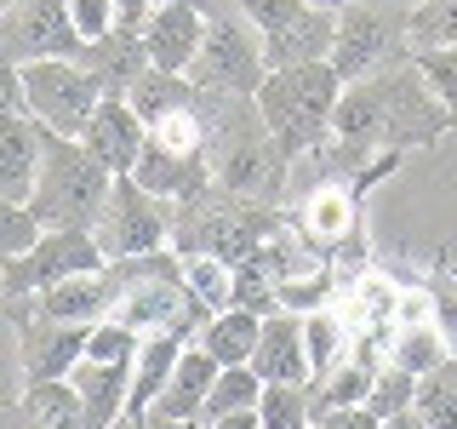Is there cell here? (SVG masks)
Returning <instances> with one entry per match:
<instances>
[{
	"instance_id": "cell-1",
	"label": "cell",
	"mask_w": 457,
	"mask_h": 429,
	"mask_svg": "<svg viewBox=\"0 0 457 429\" xmlns=\"http://www.w3.org/2000/svg\"><path fill=\"white\" fill-rule=\"evenodd\" d=\"M452 109L428 92L418 57L406 63H389L366 80H349L337 97V114H332V138L349 143L361 155H383V149H435L440 138L452 132Z\"/></svg>"
},
{
	"instance_id": "cell-2",
	"label": "cell",
	"mask_w": 457,
	"mask_h": 429,
	"mask_svg": "<svg viewBox=\"0 0 457 429\" xmlns=\"http://www.w3.org/2000/svg\"><path fill=\"white\" fill-rule=\"evenodd\" d=\"M200 121H206V166L212 183L240 200H263V206H280L286 189V161L280 138L269 132L257 97H218V92H200Z\"/></svg>"
},
{
	"instance_id": "cell-3",
	"label": "cell",
	"mask_w": 457,
	"mask_h": 429,
	"mask_svg": "<svg viewBox=\"0 0 457 429\" xmlns=\"http://www.w3.org/2000/svg\"><path fill=\"white\" fill-rule=\"evenodd\" d=\"M109 195H114V172L80 138L40 126V183L35 200H29L40 229H97L109 212Z\"/></svg>"
},
{
	"instance_id": "cell-4",
	"label": "cell",
	"mask_w": 457,
	"mask_h": 429,
	"mask_svg": "<svg viewBox=\"0 0 457 429\" xmlns=\"http://www.w3.org/2000/svg\"><path fill=\"white\" fill-rule=\"evenodd\" d=\"M292 223L280 206H263V200H240L212 183L200 200H183L171 206V252L189 257V252H212L228 257V264H246L252 252H263L280 229Z\"/></svg>"
},
{
	"instance_id": "cell-5",
	"label": "cell",
	"mask_w": 457,
	"mask_h": 429,
	"mask_svg": "<svg viewBox=\"0 0 457 429\" xmlns=\"http://www.w3.org/2000/svg\"><path fill=\"white\" fill-rule=\"evenodd\" d=\"M343 97V75L326 63H297V69H269L257 86V109H263L269 132L280 138L286 161H309L326 138H332V114Z\"/></svg>"
},
{
	"instance_id": "cell-6",
	"label": "cell",
	"mask_w": 457,
	"mask_h": 429,
	"mask_svg": "<svg viewBox=\"0 0 457 429\" xmlns=\"http://www.w3.org/2000/svg\"><path fill=\"white\" fill-rule=\"evenodd\" d=\"M263 75H269L263 35L240 12V0H212L206 6V40H200V52L189 63V80L200 92H218V97H257Z\"/></svg>"
},
{
	"instance_id": "cell-7",
	"label": "cell",
	"mask_w": 457,
	"mask_h": 429,
	"mask_svg": "<svg viewBox=\"0 0 457 429\" xmlns=\"http://www.w3.org/2000/svg\"><path fill=\"white\" fill-rule=\"evenodd\" d=\"M240 12L263 35L269 69L326 63L337 46V6H314V0H240Z\"/></svg>"
},
{
	"instance_id": "cell-8",
	"label": "cell",
	"mask_w": 457,
	"mask_h": 429,
	"mask_svg": "<svg viewBox=\"0 0 457 429\" xmlns=\"http://www.w3.org/2000/svg\"><path fill=\"white\" fill-rule=\"evenodd\" d=\"M104 240H97V229H40V240L18 257H6L0 264V298L6 304H29V298H40L46 286L69 281V275H92V269H104Z\"/></svg>"
},
{
	"instance_id": "cell-9",
	"label": "cell",
	"mask_w": 457,
	"mask_h": 429,
	"mask_svg": "<svg viewBox=\"0 0 457 429\" xmlns=\"http://www.w3.org/2000/svg\"><path fill=\"white\" fill-rule=\"evenodd\" d=\"M23 97L40 126H52L63 138H80L92 109L104 104V86L75 57H35V63H23Z\"/></svg>"
},
{
	"instance_id": "cell-10",
	"label": "cell",
	"mask_w": 457,
	"mask_h": 429,
	"mask_svg": "<svg viewBox=\"0 0 457 429\" xmlns=\"http://www.w3.org/2000/svg\"><path fill=\"white\" fill-rule=\"evenodd\" d=\"M411 57V35L406 18H395L389 6H371V0H349L337 12V46H332V69L349 80H366L389 63H406Z\"/></svg>"
},
{
	"instance_id": "cell-11",
	"label": "cell",
	"mask_w": 457,
	"mask_h": 429,
	"mask_svg": "<svg viewBox=\"0 0 457 429\" xmlns=\"http://www.w3.org/2000/svg\"><path fill=\"white\" fill-rule=\"evenodd\" d=\"M97 240H104V257H149L171 247V200L149 195L143 183L126 172L114 178L109 212L97 223Z\"/></svg>"
},
{
	"instance_id": "cell-12",
	"label": "cell",
	"mask_w": 457,
	"mask_h": 429,
	"mask_svg": "<svg viewBox=\"0 0 457 429\" xmlns=\"http://www.w3.org/2000/svg\"><path fill=\"white\" fill-rule=\"evenodd\" d=\"M0 52L35 63V57H86V40L75 18H69V0H12L0 12Z\"/></svg>"
},
{
	"instance_id": "cell-13",
	"label": "cell",
	"mask_w": 457,
	"mask_h": 429,
	"mask_svg": "<svg viewBox=\"0 0 457 429\" xmlns=\"http://www.w3.org/2000/svg\"><path fill=\"white\" fill-rule=\"evenodd\" d=\"M6 315H12V326H18V378H23V390L57 383L86 361V332H92V326L46 321V315H35L23 304H6Z\"/></svg>"
},
{
	"instance_id": "cell-14",
	"label": "cell",
	"mask_w": 457,
	"mask_h": 429,
	"mask_svg": "<svg viewBox=\"0 0 457 429\" xmlns=\"http://www.w3.org/2000/svg\"><path fill=\"white\" fill-rule=\"evenodd\" d=\"M361 200L366 195L354 189V183L326 178V183H314V189L303 195V206L292 212V223L320 257H332L337 247H349V240L361 235Z\"/></svg>"
},
{
	"instance_id": "cell-15",
	"label": "cell",
	"mask_w": 457,
	"mask_h": 429,
	"mask_svg": "<svg viewBox=\"0 0 457 429\" xmlns=\"http://www.w3.org/2000/svg\"><path fill=\"white\" fill-rule=\"evenodd\" d=\"M200 40H206V0H161L154 18L143 23V52H149L154 69L189 75Z\"/></svg>"
},
{
	"instance_id": "cell-16",
	"label": "cell",
	"mask_w": 457,
	"mask_h": 429,
	"mask_svg": "<svg viewBox=\"0 0 457 429\" xmlns=\"http://www.w3.org/2000/svg\"><path fill=\"white\" fill-rule=\"evenodd\" d=\"M80 143L114 172V178H126V172L137 166L143 143H149V126H143V114L126 104V97H104V104L92 109V121H86Z\"/></svg>"
},
{
	"instance_id": "cell-17",
	"label": "cell",
	"mask_w": 457,
	"mask_h": 429,
	"mask_svg": "<svg viewBox=\"0 0 457 429\" xmlns=\"http://www.w3.org/2000/svg\"><path fill=\"white\" fill-rule=\"evenodd\" d=\"M252 372H257L263 383H314L309 343H303V315H292V309L263 315V332H257Z\"/></svg>"
},
{
	"instance_id": "cell-18",
	"label": "cell",
	"mask_w": 457,
	"mask_h": 429,
	"mask_svg": "<svg viewBox=\"0 0 457 429\" xmlns=\"http://www.w3.org/2000/svg\"><path fill=\"white\" fill-rule=\"evenodd\" d=\"M40 183V121L35 114H6L0 121V200H35Z\"/></svg>"
},
{
	"instance_id": "cell-19",
	"label": "cell",
	"mask_w": 457,
	"mask_h": 429,
	"mask_svg": "<svg viewBox=\"0 0 457 429\" xmlns=\"http://www.w3.org/2000/svg\"><path fill=\"white\" fill-rule=\"evenodd\" d=\"M69 383H75L92 429H114L126 412V395H132V361H80Z\"/></svg>"
},
{
	"instance_id": "cell-20",
	"label": "cell",
	"mask_w": 457,
	"mask_h": 429,
	"mask_svg": "<svg viewBox=\"0 0 457 429\" xmlns=\"http://www.w3.org/2000/svg\"><path fill=\"white\" fill-rule=\"evenodd\" d=\"M218 361H212L200 343H189V349L178 355V372H171V383L161 390V400H154V412H166V418H178V424H189L206 412V395H212V383H218Z\"/></svg>"
},
{
	"instance_id": "cell-21",
	"label": "cell",
	"mask_w": 457,
	"mask_h": 429,
	"mask_svg": "<svg viewBox=\"0 0 457 429\" xmlns=\"http://www.w3.org/2000/svg\"><path fill=\"white\" fill-rule=\"evenodd\" d=\"M183 349H189V338H178V332H149V338L137 343L126 412H149L154 400H161V390L171 383V372H178V355H183Z\"/></svg>"
},
{
	"instance_id": "cell-22",
	"label": "cell",
	"mask_w": 457,
	"mask_h": 429,
	"mask_svg": "<svg viewBox=\"0 0 457 429\" xmlns=\"http://www.w3.org/2000/svg\"><path fill=\"white\" fill-rule=\"evenodd\" d=\"M80 63L97 75L104 97H126V86H132L143 69H149V52H143V35H126V29H114V35H104V40H92V46H86Z\"/></svg>"
},
{
	"instance_id": "cell-23",
	"label": "cell",
	"mask_w": 457,
	"mask_h": 429,
	"mask_svg": "<svg viewBox=\"0 0 457 429\" xmlns=\"http://www.w3.org/2000/svg\"><path fill=\"white\" fill-rule=\"evenodd\" d=\"M126 104L143 114V126H154V121H166V114H178V109H195L200 86L189 75H178V69H154L149 63L132 86H126Z\"/></svg>"
},
{
	"instance_id": "cell-24",
	"label": "cell",
	"mask_w": 457,
	"mask_h": 429,
	"mask_svg": "<svg viewBox=\"0 0 457 429\" xmlns=\"http://www.w3.org/2000/svg\"><path fill=\"white\" fill-rule=\"evenodd\" d=\"M257 332H263V315H252V309H218L206 326H200L195 343H200V349H206L218 366H252Z\"/></svg>"
},
{
	"instance_id": "cell-25",
	"label": "cell",
	"mask_w": 457,
	"mask_h": 429,
	"mask_svg": "<svg viewBox=\"0 0 457 429\" xmlns=\"http://www.w3.org/2000/svg\"><path fill=\"white\" fill-rule=\"evenodd\" d=\"M18 407L29 412V424H35V429H92V418H86V407H80V395H75V383H69V378L23 390Z\"/></svg>"
},
{
	"instance_id": "cell-26",
	"label": "cell",
	"mask_w": 457,
	"mask_h": 429,
	"mask_svg": "<svg viewBox=\"0 0 457 429\" xmlns=\"http://www.w3.org/2000/svg\"><path fill=\"white\" fill-rule=\"evenodd\" d=\"M183 286H189V298H195L206 315L235 309V264H228V257L189 252V257H183Z\"/></svg>"
},
{
	"instance_id": "cell-27",
	"label": "cell",
	"mask_w": 457,
	"mask_h": 429,
	"mask_svg": "<svg viewBox=\"0 0 457 429\" xmlns=\"http://www.w3.org/2000/svg\"><path fill=\"white\" fill-rule=\"evenodd\" d=\"M371 378H378V372H366L361 361H337L332 372H320V378L309 383L314 418H326V412H337V407H361L371 395Z\"/></svg>"
},
{
	"instance_id": "cell-28",
	"label": "cell",
	"mask_w": 457,
	"mask_h": 429,
	"mask_svg": "<svg viewBox=\"0 0 457 429\" xmlns=\"http://www.w3.org/2000/svg\"><path fill=\"white\" fill-rule=\"evenodd\" d=\"M349 338H354V326L343 321L337 309H314V315H303V343H309L314 378H320V372H332L337 361H349Z\"/></svg>"
},
{
	"instance_id": "cell-29",
	"label": "cell",
	"mask_w": 457,
	"mask_h": 429,
	"mask_svg": "<svg viewBox=\"0 0 457 429\" xmlns=\"http://www.w3.org/2000/svg\"><path fill=\"white\" fill-rule=\"evenodd\" d=\"M257 400H263V378H257L252 366H223L218 383H212V395H206L200 424H218L228 412H257Z\"/></svg>"
},
{
	"instance_id": "cell-30",
	"label": "cell",
	"mask_w": 457,
	"mask_h": 429,
	"mask_svg": "<svg viewBox=\"0 0 457 429\" xmlns=\"http://www.w3.org/2000/svg\"><path fill=\"white\" fill-rule=\"evenodd\" d=\"M257 424H263V429H309V424H314L309 383H263Z\"/></svg>"
},
{
	"instance_id": "cell-31",
	"label": "cell",
	"mask_w": 457,
	"mask_h": 429,
	"mask_svg": "<svg viewBox=\"0 0 457 429\" xmlns=\"http://www.w3.org/2000/svg\"><path fill=\"white\" fill-rule=\"evenodd\" d=\"M418 418L428 429H457V361H440L428 378H418Z\"/></svg>"
},
{
	"instance_id": "cell-32",
	"label": "cell",
	"mask_w": 457,
	"mask_h": 429,
	"mask_svg": "<svg viewBox=\"0 0 457 429\" xmlns=\"http://www.w3.org/2000/svg\"><path fill=\"white\" fill-rule=\"evenodd\" d=\"M440 361H452V355H446V338H440L435 326H395L389 366H406L411 378H428Z\"/></svg>"
},
{
	"instance_id": "cell-33",
	"label": "cell",
	"mask_w": 457,
	"mask_h": 429,
	"mask_svg": "<svg viewBox=\"0 0 457 429\" xmlns=\"http://www.w3.org/2000/svg\"><path fill=\"white\" fill-rule=\"evenodd\" d=\"M406 35H411V52L457 46V0H423V6H411L406 12Z\"/></svg>"
},
{
	"instance_id": "cell-34",
	"label": "cell",
	"mask_w": 457,
	"mask_h": 429,
	"mask_svg": "<svg viewBox=\"0 0 457 429\" xmlns=\"http://www.w3.org/2000/svg\"><path fill=\"white\" fill-rule=\"evenodd\" d=\"M423 286H428V298H435V332L446 338V355L457 361V269L440 257V264L423 275Z\"/></svg>"
},
{
	"instance_id": "cell-35",
	"label": "cell",
	"mask_w": 457,
	"mask_h": 429,
	"mask_svg": "<svg viewBox=\"0 0 457 429\" xmlns=\"http://www.w3.org/2000/svg\"><path fill=\"white\" fill-rule=\"evenodd\" d=\"M149 138L166 143L171 155H206V121H200V109H178L166 121H154Z\"/></svg>"
},
{
	"instance_id": "cell-36",
	"label": "cell",
	"mask_w": 457,
	"mask_h": 429,
	"mask_svg": "<svg viewBox=\"0 0 457 429\" xmlns=\"http://www.w3.org/2000/svg\"><path fill=\"white\" fill-rule=\"evenodd\" d=\"M411 400H418V378H411L406 366H383L378 378H371V395H366V407L378 412V418H395V412H406Z\"/></svg>"
},
{
	"instance_id": "cell-37",
	"label": "cell",
	"mask_w": 457,
	"mask_h": 429,
	"mask_svg": "<svg viewBox=\"0 0 457 429\" xmlns=\"http://www.w3.org/2000/svg\"><path fill=\"white\" fill-rule=\"evenodd\" d=\"M143 332H132L126 321H114V315H104V321L86 332V361H132L137 355Z\"/></svg>"
},
{
	"instance_id": "cell-38",
	"label": "cell",
	"mask_w": 457,
	"mask_h": 429,
	"mask_svg": "<svg viewBox=\"0 0 457 429\" xmlns=\"http://www.w3.org/2000/svg\"><path fill=\"white\" fill-rule=\"evenodd\" d=\"M411 57H418L428 92H435L440 104L452 109V121H457V46H423V52H411Z\"/></svg>"
},
{
	"instance_id": "cell-39",
	"label": "cell",
	"mask_w": 457,
	"mask_h": 429,
	"mask_svg": "<svg viewBox=\"0 0 457 429\" xmlns=\"http://www.w3.org/2000/svg\"><path fill=\"white\" fill-rule=\"evenodd\" d=\"M40 240V218L23 206V200H0V264L6 257H18V252H29Z\"/></svg>"
},
{
	"instance_id": "cell-40",
	"label": "cell",
	"mask_w": 457,
	"mask_h": 429,
	"mask_svg": "<svg viewBox=\"0 0 457 429\" xmlns=\"http://www.w3.org/2000/svg\"><path fill=\"white\" fill-rule=\"evenodd\" d=\"M69 18H75L80 40L92 46V40L114 35V0H69Z\"/></svg>"
},
{
	"instance_id": "cell-41",
	"label": "cell",
	"mask_w": 457,
	"mask_h": 429,
	"mask_svg": "<svg viewBox=\"0 0 457 429\" xmlns=\"http://www.w3.org/2000/svg\"><path fill=\"white\" fill-rule=\"evenodd\" d=\"M6 114H29V97H23V63L0 52V121Z\"/></svg>"
},
{
	"instance_id": "cell-42",
	"label": "cell",
	"mask_w": 457,
	"mask_h": 429,
	"mask_svg": "<svg viewBox=\"0 0 457 429\" xmlns=\"http://www.w3.org/2000/svg\"><path fill=\"white\" fill-rule=\"evenodd\" d=\"M154 6H161V0H114V29H126V35H143V23L154 18Z\"/></svg>"
},
{
	"instance_id": "cell-43",
	"label": "cell",
	"mask_w": 457,
	"mask_h": 429,
	"mask_svg": "<svg viewBox=\"0 0 457 429\" xmlns=\"http://www.w3.org/2000/svg\"><path fill=\"white\" fill-rule=\"evenodd\" d=\"M314 424H332V429H383V418L366 407V400H361V407H337V412H326V418H314Z\"/></svg>"
},
{
	"instance_id": "cell-44",
	"label": "cell",
	"mask_w": 457,
	"mask_h": 429,
	"mask_svg": "<svg viewBox=\"0 0 457 429\" xmlns=\"http://www.w3.org/2000/svg\"><path fill=\"white\" fill-rule=\"evenodd\" d=\"M114 429H183V424L149 407V412H120V424H114Z\"/></svg>"
},
{
	"instance_id": "cell-45",
	"label": "cell",
	"mask_w": 457,
	"mask_h": 429,
	"mask_svg": "<svg viewBox=\"0 0 457 429\" xmlns=\"http://www.w3.org/2000/svg\"><path fill=\"white\" fill-rule=\"evenodd\" d=\"M206 429H263V424H257V412H228V418L206 424Z\"/></svg>"
},
{
	"instance_id": "cell-46",
	"label": "cell",
	"mask_w": 457,
	"mask_h": 429,
	"mask_svg": "<svg viewBox=\"0 0 457 429\" xmlns=\"http://www.w3.org/2000/svg\"><path fill=\"white\" fill-rule=\"evenodd\" d=\"M383 429H428V424L418 418V407H406V412H395V418H383Z\"/></svg>"
},
{
	"instance_id": "cell-47",
	"label": "cell",
	"mask_w": 457,
	"mask_h": 429,
	"mask_svg": "<svg viewBox=\"0 0 457 429\" xmlns=\"http://www.w3.org/2000/svg\"><path fill=\"white\" fill-rule=\"evenodd\" d=\"M314 6H337V12H343V6H349V0H314Z\"/></svg>"
},
{
	"instance_id": "cell-48",
	"label": "cell",
	"mask_w": 457,
	"mask_h": 429,
	"mask_svg": "<svg viewBox=\"0 0 457 429\" xmlns=\"http://www.w3.org/2000/svg\"><path fill=\"white\" fill-rule=\"evenodd\" d=\"M183 429H206V424H200V418H189V424H183Z\"/></svg>"
},
{
	"instance_id": "cell-49",
	"label": "cell",
	"mask_w": 457,
	"mask_h": 429,
	"mask_svg": "<svg viewBox=\"0 0 457 429\" xmlns=\"http://www.w3.org/2000/svg\"><path fill=\"white\" fill-rule=\"evenodd\" d=\"M309 429H332V424H309Z\"/></svg>"
},
{
	"instance_id": "cell-50",
	"label": "cell",
	"mask_w": 457,
	"mask_h": 429,
	"mask_svg": "<svg viewBox=\"0 0 457 429\" xmlns=\"http://www.w3.org/2000/svg\"><path fill=\"white\" fill-rule=\"evenodd\" d=\"M6 6H12V0H0V12H6Z\"/></svg>"
}]
</instances>
